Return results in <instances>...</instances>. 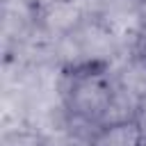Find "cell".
I'll list each match as a JSON object with an SVG mask.
<instances>
[{
  "label": "cell",
  "instance_id": "obj_1",
  "mask_svg": "<svg viewBox=\"0 0 146 146\" xmlns=\"http://www.w3.org/2000/svg\"><path fill=\"white\" fill-rule=\"evenodd\" d=\"M59 96L66 114L87 125L96 128L110 119L116 103V80L112 64L100 57L78 59L59 73Z\"/></svg>",
  "mask_w": 146,
  "mask_h": 146
},
{
  "label": "cell",
  "instance_id": "obj_2",
  "mask_svg": "<svg viewBox=\"0 0 146 146\" xmlns=\"http://www.w3.org/2000/svg\"><path fill=\"white\" fill-rule=\"evenodd\" d=\"M87 146H146V125L139 116H114L91 128Z\"/></svg>",
  "mask_w": 146,
  "mask_h": 146
},
{
  "label": "cell",
  "instance_id": "obj_3",
  "mask_svg": "<svg viewBox=\"0 0 146 146\" xmlns=\"http://www.w3.org/2000/svg\"><path fill=\"white\" fill-rule=\"evenodd\" d=\"M132 52H135V62H137L139 68L146 73V23H144V25L137 30V34H135Z\"/></svg>",
  "mask_w": 146,
  "mask_h": 146
}]
</instances>
